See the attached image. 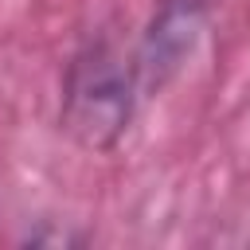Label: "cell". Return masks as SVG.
I'll list each match as a JSON object with an SVG mask.
<instances>
[{
	"label": "cell",
	"instance_id": "cell-1",
	"mask_svg": "<svg viewBox=\"0 0 250 250\" xmlns=\"http://www.w3.org/2000/svg\"><path fill=\"white\" fill-rule=\"evenodd\" d=\"M133 113V86L125 66L105 51L90 47L74 59L66 94H62V125L86 148H109Z\"/></svg>",
	"mask_w": 250,
	"mask_h": 250
},
{
	"label": "cell",
	"instance_id": "cell-2",
	"mask_svg": "<svg viewBox=\"0 0 250 250\" xmlns=\"http://www.w3.org/2000/svg\"><path fill=\"white\" fill-rule=\"evenodd\" d=\"M195 27H199L195 4H180V0L164 4L160 20H156L152 31H148V43H145V55H141V74H145L148 82H160V78L176 66V59L191 47Z\"/></svg>",
	"mask_w": 250,
	"mask_h": 250
}]
</instances>
